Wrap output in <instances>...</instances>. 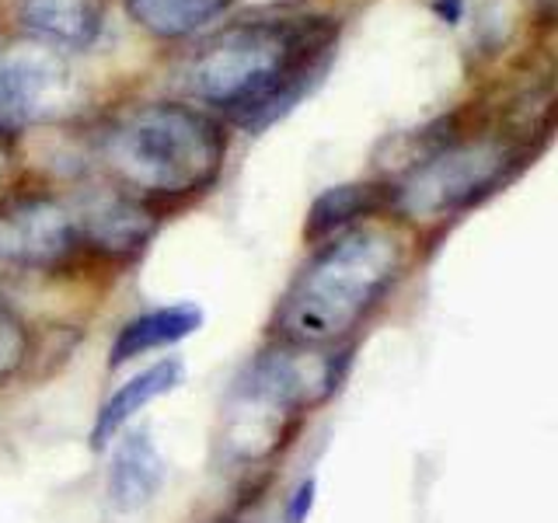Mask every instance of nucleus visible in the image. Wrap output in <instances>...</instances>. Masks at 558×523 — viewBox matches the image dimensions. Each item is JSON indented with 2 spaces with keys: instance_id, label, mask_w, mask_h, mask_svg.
Wrapping results in <instances>:
<instances>
[{
  "instance_id": "2eb2a0df",
  "label": "nucleus",
  "mask_w": 558,
  "mask_h": 523,
  "mask_svg": "<svg viewBox=\"0 0 558 523\" xmlns=\"http://www.w3.org/2000/svg\"><path fill=\"white\" fill-rule=\"evenodd\" d=\"M314 492H318V482L307 478L293 488V496L287 502V523H304L314 510Z\"/></svg>"
},
{
  "instance_id": "4468645a",
  "label": "nucleus",
  "mask_w": 558,
  "mask_h": 523,
  "mask_svg": "<svg viewBox=\"0 0 558 523\" xmlns=\"http://www.w3.org/2000/svg\"><path fill=\"white\" fill-rule=\"evenodd\" d=\"M28 360V331L8 307H0V384L14 377Z\"/></svg>"
},
{
  "instance_id": "f8f14e48",
  "label": "nucleus",
  "mask_w": 558,
  "mask_h": 523,
  "mask_svg": "<svg viewBox=\"0 0 558 523\" xmlns=\"http://www.w3.org/2000/svg\"><path fill=\"white\" fill-rule=\"evenodd\" d=\"M126 14L157 39H185L234 8V0H122Z\"/></svg>"
},
{
  "instance_id": "f03ea898",
  "label": "nucleus",
  "mask_w": 558,
  "mask_h": 523,
  "mask_svg": "<svg viewBox=\"0 0 558 523\" xmlns=\"http://www.w3.org/2000/svg\"><path fill=\"white\" fill-rule=\"evenodd\" d=\"M401 269V241L384 227L339 234L287 293L276 328L290 345H328L371 311Z\"/></svg>"
},
{
  "instance_id": "dca6fc26",
  "label": "nucleus",
  "mask_w": 558,
  "mask_h": 523,
  "mask_svg": "<svg viewBox=\"0 0 558 523\" xmlns=\"http://www.w3.org/2000/svg\"><path fill=\"white\" fill-rule=\"evenodd\" d=\"M0 168H4V136H0Z\"/></svg>"
},
{
  "instance_id": "9d476101",
  "label": "nucleus",
  "mask_w": 558,
  "mask_h": 523,
  "mask_svg": "<svg viewBox=\"0 0 558 523\" xmlns=\"http://www.w3.org/2000/svg\"><path fill=\"white\" fill-rule=\"evenodd\" d=\"M203 328V307L196 304H168V307H154L147 314H136L126 325L119 328V336L109 349V366H122L136 356L150 353V349L174 345L189 339L192 331Z\"/></svg>"
},
{
  "instance_id": "f257e3e1",
  "label": "nucleus",
  "mask_w": 558,
  "mask_h": 523,
  "mask_svg": "<svg viewBox=\"0 0 558 523\" xmlns=\"http://www.w3.org/2000/svg\"><path fill=\"white\" fill-rule=\"evenodd\" d=\"M331 46L336 25L328 17L241 22L192 52L182 84L244 130H258L283 115L325 74Z\"/></svg>"
},
{
  "instance_id": "7ed1b4c3",
  "label": "nucleus",
  "mask_w": 558,
  "mask_h": 523,
  "mask_svg": "<svg viewBox=\"0 0 558 523\" xmlns=\"http://www.w3.org/2000/svg\"><path fill=\"white\" fill-rule=\"evenodd\" d=\"M227 139L217 119L179 101L126 112L105 136V161L122 182L150 196H192L223 168Z\"/></svg>"
},
{
  "instance_id": "423d86ee",
  "label": "nucleus",
  "mask_w": 558,
  "mask_h": 523,
  "mask_svg": "<svg viewBox=\"0 0 558 523\" xmlns=\"http://www.w3.org/2000/svg\"><path fill=\"white\" fill-rule=\"evenodd\" d=\"M81 248L74 209L35 196L0 206V262L22 269H57Z\"/></svg>"
},
{
  "instance_id": "20e7f679",
  "label": "nucleus",
  "mask_w": 558,
  "mask_h": 523,
  "mask_svg": "<svg viewBox=\"0 0 558 523\" xmlns=\"http://www.w3.org/2000/svg\"><path fill=\"white\" fill-rule=\"evenodd\" d=\"M513 150L496 136L433 150L398 188V206L415 220H436L493 192L513 168Z\"/></svg>"
},
{
  "instance_id": "1a4fd4ad",
  "label": "nucleus",
  "mask_w": 558,
  "mask_h": 523,
  "mask_svg": "<svg viewBox=\"0 0 558 523\" xmlns=\"http://www.w3.org/2000/svg\"><path fill=\"white\" fill-rule=\"evenodd\" d=\"M168 464L147 433H130L112 453L109 467V502L119 513L144 510L161 492Z\"/></svg>"
},
{
  "instance_id": "39448f33",
  "label": "nucleus",
  "mask_w": 558,
  "mask_h": 523,
  "mask_svg": "<svg viewBox=\"0 0 558 523\" xmlns=\"http://www.w3.org/2000/svg\"><path fill=\"white\" fill-rule=\"evenodd\" d=\"M81 105V84L60 49L14 42L0 49V136L32 122L63 119Z\"/></svg>"
},
{
  "instance_id": "0eeeda50",
  "label": "nucleus",
  "mask_w": 558,
  "mask_h": 523,
  "mask_svg": "<svg viewBox=\"0 0 558 523\" xmlns=\"http://www.w3.org/2000/svg\"><path fill=\"white\" fill-rule=\"evenodd\" d=\"M74 220L81 241L112 258H130L144 252V244L157 231V217L147 209V203L116 188L87 192L74 209Z\"/></svg>"
},
{
  "instance_id": "9b49d317",
  "label": "nucleus",
  "mask_w": 558,
  "mask_h": 523,
  "mask_svg": "<svg viewBox=\"0 0 558 523\" xmlns=\"http://www.w3.org/2000/svg\"><path fill=\"white\" fill-rule=\"evenodd\" d=\"M182 380H185V363H182L179 356H168V360H161V363L147 366L144 374L130 377V380L122 384V388L98 409L95 429H92L95 447H105V443H109L112 436H116L122 426H126L140 409H147L150 401H157L161 394L174 391Z\"/></svg>"
},
{
  "instance_id": "6e6552de",
  "label": "nucleus",
  "mask_w": 558,
  "mask_h": 523,
  "mask_svg": "<svg viewBox=\"0 0 558 523\" xmlns=\"http://www.w3.org/2000/svg\"><path fill=\"white\" fill-rule=\"evenodd\" d=\"M17 22L49 49H87L105 28V0H17Z\"/></svg>"
},
{
  "instance_id": "ddd939ff",
  "label": "nucleus",
  "mask_w": 558,
  "mask_h": 523,
  "mask_svg": "<svg viewBox=\"0 0 558 523\" xmlns=\"http://www.w3.org/2000/svg\"><path fill=\"white\" fill-rule=\"evenodd\" d=\"M374 206H377L374 185H336V188H328L314 199L311 214H307V234L325 238L331 231H342L345 223H353L356 217L371 214Z\"/></svg>"
}]
</instances>
